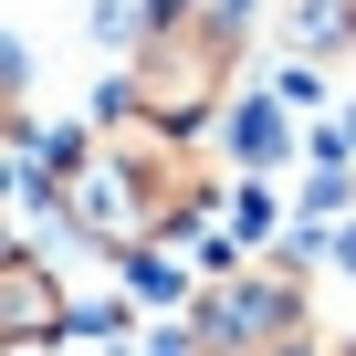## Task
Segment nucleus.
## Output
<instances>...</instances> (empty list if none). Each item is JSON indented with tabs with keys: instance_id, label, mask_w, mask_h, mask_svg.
<instances>
[{
	"instance_id": "1",
	"label": "nucleus",
	"mask_w": 356,
	"mask_h": 356,
	"mask_svg": "<svg viewBox=\"0 0 356 356\" xmlns=\"http://www.w3.org/2000/svg\"><path fill=\"white\" fill-rule=\"evenodd\" d=\"M252 63V22L220 0H157V22L126 42V84H105V126L200 136Z\"/></svg>"
},
{
	"instance_id": "2",
	"label": "nucleus",
	"mask_w": 356,
	"mask_h": 356,
	"mask_svg": "<svg viewBox=\"0 0 356 356\" xmlns=\"http://www.w3.org/2000/svg\"><path fill=\"white\" fill-rule=\"evenodd\" d=\"M63 325H74V293H63V273H53L42 252H22V241H0V356L53 346Z\"/></svg>"
},
{
	"instance_id": "3",
	"label": "nucleus",
	"mask_w": 356,
	"mask_h": 356,
	"mask_svg": "<svg viewBox=\"0 0 356 356\" xmlns=\"http://www.w3.org/2000/svg\"><path fill=\"white\" fill-rule=\"evenodd\" d=\"M210 126L231 136V157H241V168H273V157L293 147V126H283V95H241V105H220Z\"/></svg>"
},
{
	"instance_id": "4",
	"label": "nucleus",
	"mask_w": 356,
	"mask_h": 356,
	"mask_svg": "<svg viewBox=\"0 0 356 356\" xmlns=\"http://www.w3.org/2000/svg\"><path fill=\"white\" fill-rule=\"evenodd\" d=\"M273 231V189H241V210H231V241H262Z\"/></svg>"
},
{
	"instance_id": "5",
	"label": "nucleus",
	"mask_w": 356,
	"mask_h": 356,
	"mask_svg": "<svg viewBox=\"0 0 356 356\" xmlns=\"http://www.w3.org/2000/svg\"><path fill=\"white\" fill-rule=\"evenodd\" d=\"M325 262H335V273H346V283H356V210H346V220H335V241H325Z\"/></svg>"
},
{
	"instance_id": "6",
	"label": "nucleus",
	"mask_w": 356,
	"mask_h": 356,
	"mask_svg": "<svg viewBox=\"0 0 356 356\" xmlns=\"http://www.w3.org/2000/svg\"><path fill=\"white\" fill-rule=\"evenodd\" d=\"M220 11H241V22H252V0H220Z\"/></svg>"
}]
</instances>
